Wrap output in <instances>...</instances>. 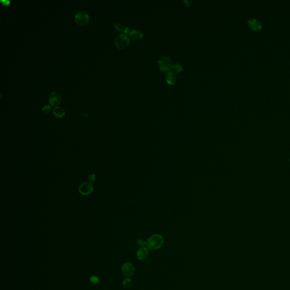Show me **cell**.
<instances>
[{"mask_svg": "<svg viewBox=\"0 0 290 290\" xmlns=\"http://www.w3.org/2000/svg\"><path fill=\"white\" fill-rule=\"evenodd\" d=\"M96 179H97V177L94 174H91L88 176V181H89V183H94L96 181Z\"/></svg>", "mask_w": 290, "mask_h": 290, "instance_id": "cell-17", "label": "cell"}, {"mask_svg": "<svg viewBox=\"0 0 290 290\" xmlns=\"http://www.w3.org/2000/svg\"><path fill=\"white\" fill-rule=\"evenodd\" d=\"M184 3H185V5H186L187 6H189V5H190V2H189V1H184Z\"/></svg>", "mask_w": 290, "mask_h": 290, "instance_id": "cell-21", "label": "cell"}, {"mask_svg": "<svg viewBox=\"0 0 290 290\" xmlns=\"http://www.w3.org/2000/svg\"><path fill=\"white\" fill-rule=\"evenodd\" d=\"M248 25L251 29L254 30L255 31H258L262 28L261 22L258 20L254 19V18H251V19L249 20L248 21Z\"/></svg>", "mask_w": 290, "mask_h": 290, "instance_id": "cell-9", "label": "cell"}, {"mask_svg": "<svg viewBox=\"0 0 290 290\" xmlns=\"http://www.w3.org/2000/svg\"><path fill=\"white\" fill-rule=\"evenodd\" d=\"M74 20L77 23L84 25L86 24L89 20V16L88 13L84 11H79L75 14Z\"/></svg>", "mask_w": 290, "mask_h": 290, "instance_id": "cell-5", "label": "cell"}, {"mask_svg": "<svg viewBox=\"0 0 290 290\" xmlns=\"http://www.w3.org/2000/svg\"><path fill=\"white\" fill-rule=\"evenodd\" d=\"M149 255V249L146 247L139 248L137 251V258L140 261H144L146 260Z\"/></svg>", "mask_w": 290, "mask_h": 290, "instance_id": "cell-8", "label": "cell"}, {"mask_svg": "<svg viewBox=\"0 0 290 290\" xmlns=\"http://www.w3.org/2000/svg\"><path fill=\"white\" fill-rule=\"evenodd\" d=\"M53 115L57 118H61L64 116L65 111L64 109L60 106H56L54 108L53 111Z\"/></svg>", "mask_w": 290, "mask_h": 290, "instance_id": "cell-11", "label": "cell"}, {"mask_svg": "<svg viewBox=\"0 0 290 290\" xmlns=\"http://www.w3.org/2000/svg\"><path fill=\"white\" fill-rule=\"evenodd\" d=\"M93 191V186L90 183H84L79 187V192L84 196L90 194Z\"/></svg>", "mask_w": 290, "mask_h": 290, "instance_id": "cell-6", "label": "cell"}, {"mask_svg": "<svg viewBox=\"0 0 290 290\" xmlns=\"http://www.w3.org/2000/svg\"><path fill=\"white\" fill-rule=\"evenodd\" d=\"M158 65L161 71H168L171 69L172 61L167 56H162L158 60Z\"/></svg>", "mask_w": 290, "mask_h": 290, "instance_id": "cell-3", "label": "cell"}, {"mask_svg": "<svg viewBox=\"0 0 290 290\" xmlns=\"http://www.w3.org/2000/svg\"><path fill=\"white\" fill-rule=\"evenodd\" d=\"M114 26L117 31H122L124 29V26L123 25L119 22H116L114 23Z\"/></svg>", "mask_w": 290, "mask_h": 290, "instance_id": "cell-15", "label": "cell"}, {"mask_svg": "<svg viewBox=\"0 0 290 290\" xmlns=\"http://www.w3.org/2000/svg\"><path fill=\"white\" fill-rule=\"evenodd\" d=\"M124 31V32H125V33H126V34L128 33V32H130V29H129V27H125Z\"/></svg>", "mask_w": 290, "mask_h": 290, "instance_id": "cell-20", "label": "cell"}, {"mask_svg": "<svg viewBox=\"0 0 290 290\" xmlns=\"http://www.w3.org/2000/svg\"><path fill=\"white\" fill-rule=\"evenodd\" d=\"M129 35L132 39L138 40L142 39L143 35L141 31H139L138 29H132V31H130V32H129Z\"/></svg>", "mask_w": 290, "mask_h": 290, "instance_id": "cell-10", "label": "cell"}, {"mask_svg": "<svg viewBox=\"0 0 290 290\" xmlns=\"http://www.w3.org/2000/svg\"><path fill=\"white\" fill-rule=\"evenodd\" d=\"M176 76L174 72L168 71L166 75V81L170 84H173L176 82Z\"/></svg>", "mask_w": 290, "mask_h": 290, "instance_id": "cell-12", "label": "cell"}, {"mask_svg": "<svg viewBox=\"0 0 290 290\" xmlns=\"http://www.w3.org/2000/svg\"><path fill=\"white\" fill-rule=\"evenodd\" d=\"M123 274L128 278L133 277L135 273V268L134 265L132 263L126 262L121 267Z\"/></svg>", "mask_w": 290, "mask_h": 290, "instance_id": "cell-4", "label": "cell"}, {"mask_svg": "<svg viewBox=\"0 0 290 290\" xmlns=\"http://www.w3.org/2000/svg\"><path fill=\"white\" fill-rule=\"evenodd\" d=\"M171 69L176 73H179L183 70V66L179 64H176L172 66Z\"/></svg>", "mask_w": 290, "mask_h": 290, "instance_id": "cell-14", "label": "cell"}, {"mask_svg": "<svg viewBox=\"0 0 290 290\" xmlns=\"http://www.w3.org/2000/svg\"><path fill=\"white\" fill-rule=\"evenodd\" d=\"M115 45L120 49H125L129 45L130 39L125 34H120L117 36L115 40Z\"/></svg>", "mask_w": 290, "mask_h": 290, "instance_id": "cell-2", "label": "cell"}, {"mask_svg": "<svg viewBox=\"0 0 290 290\" xmlns=\"http://www.w3.org/2000/svg\"><path fill=\"white\" fill-rule=\"evenodd\" d=\"M90 280L91 282L93 284H97L99 282V278L97 276L91 277Z\"/></svg>", "mask_w": 290, "mask_h": 290, "instance_id": "cell-16", "label": "cell"}, {"mask_svg": "<svg viewBox=\"0 0 290 290\" xmlns=\"http://www.w3.org/2000/svg\"><path fill=\"white\" fill-rule=\"evenodd\" d=\"M165 239L160 234H153L146 241V247L151 251H156L162 247Z\"/></svg>", "mask_w": 290, "mask_h": 290, "instance_id": "cell-1", "label": "cell"}, {"mask_svg": "<svg viewBox=\"0 0 290 290\" xmlns=\"http://www.w3.org/2000/svg\"><path fill=\"white\" fill-rule=\"evenodd\" d=\"M138 245L139 247L142 248V247H146V241H144L143 240H139L138 242Z\"/></svg>", "mask_w": 290, "mask_h": 290, "instance_id": "cell-19", "label": "cell"}, {"mask_svg": "<svg viewBox=\"0 0 290 290\" xmlns=\"http://www.w3.org/2000/svg\"><path fill=\"white\" fill-rule=\"evenodd\" d=\"M51 109V107L50 106H49V105H46V106H44L43 107L42 111H43L44 112H45V113H48V112H49L50 111Z\"/></svg>", "mask_w": 290, "mask_h": 290, "instance_id": "cell-18", "label": "cell"}, {"mask_svg": "<svg viewBox=\"0 0 290 290\" xmlns=\"http://www.w3.org/2000/svg\"><path fill=\"white\" fill-rule=\"evenodd\" d=\"M61 101V95L58 92L53 91L49 95V102L52 106H57Z\"/></svg>", "mask_w": 290, "mask_h": 290, "instance_id": "cell-7", "label": "cell"}, {"mask_svg": "<svg viewBox=\"0 0 290 290\" xmlns=\"http://www.w3.org/2000/svg\"></svg>", "mask_w": 290, "mask_h": 290, "instance_id": "cell-22", "label": "cell"}, {"mask_svg": "<svg viewBox=\"0 0 290 290\" xmlns=\"http://www.w3.org/2000/svg\"><path fill=\"white\" fill-rule=\"evenodd\" d=\"M133 284L132 280L130 278L126 277L123 280V286L125 288H130L133 286Z\"/></svg>", "mask_w": 290, "mask_h": 290, "instance_id": "cell-13", "label": "cell"}]
</instances>
